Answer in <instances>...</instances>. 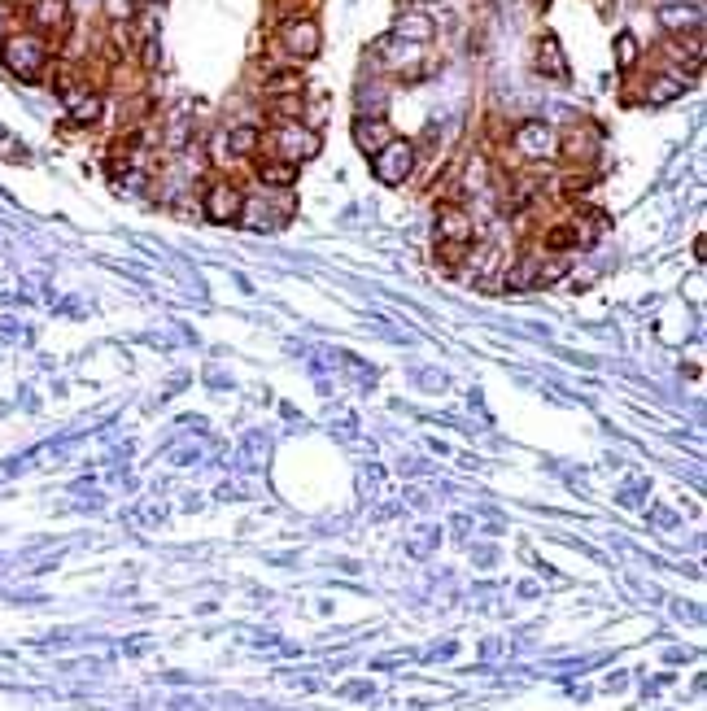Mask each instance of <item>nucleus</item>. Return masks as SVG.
Masks as SVG:
<instances>
[{"label":"nucleus","instance_id":"f257e3e1","mask_svg":"<svg viewBox=\"0 0 707 711\" xmlns=\"http://www.w3.org/2000/svg\"><path fill=\"white\" fill-rule=\"evenodd\" d=\"M0 62H5V70L14 79L35 83V79H44V70L53 62V44L40 40L35 31H9L5 44H0Z\"/></svg>","mask_w":707,"mask_h":711},{"label":"nucleus","instance_id":"f03ea898","mask_svg":"<svg viewBox=\"0 0 707 711\" xmlns=\"http://www.w3.org/2000/svg\"><path fill=\"white\" fill-rule=\"evenodd\" d=\"M262 149H271V158H280V162L302 166L310 158H319L323 136L315 127H306V123H275L271 136H262Z\"/></svg>","mask_w":707,"mask_h":711},{"label":"nucleus","instance_id":"7ed1b4c3","mask_svg":"<svg viewBox=\"0 0 707 711\" xmlns=\"http://www.w3.org/2000/svg\"><path fill=\"white\" fill-rule=\"evenodd\" d=\"M411 171H415V144H411V140L393 136L380 153H371V175H376L385 188L406 184V179H411Z\"/></svg>","mask_w":707,"mask_h":711},{"label":"nucleus","instance_id":"20e7f679","mask_svg":"<svg viewBox=\"0 0 707 711\" xmlns=\"http://www.w3.org/2000/svg\"><path fill=\"white\" fill-rule=\"evenodd\" d=\"M275 40H280V48L293 57V62H310V57H319V48H323V31L310 14H297V18L280 22Z\"/></svg>","mask_w":707,"mask_h":711},{"label":"nucleus","instance_id":"39448f33","mask_svg":"<svg viewBox=\"0 0 707 711\" xmlns=\"http://www.w3.org/2000/svg\"><path fill=\"white\" fill-rule=\"evenodd\" d=\"M511 149L520 153L524 162H546L559 153V131L546 123V118H529L511 131Z\"/></svg>","mask_w":707,"mask_h":711},{"label":"nucleus","instance_id":"423d86ee","mask_svg":"<svg viewBox=\"0 0 707 711\" xmlns=\"http://www.w3.org/2000/svg\"><path fill=\"white\" fill-rule=\"evenodd\" d=\"M62 101H66V114H70V123L75 127H97L101 123V114H105V101H101V92L92 88V83H83V79H70L62 75Z\"/></svg>","mask_w":707,"mask_h":711},{"label":"nucleus","instance_id":"0eeeda50","mask_svg":"<svg viewBox=\"0 0 707 711\" xmlns=\"http://www.w3.org/2000/svg\"><path fill=\"white\" fill-rule=\"evenodd\" d=\"M27 22L40 40H62L70 35V0H27Z\"/></svg>","mask_w":707,"mask_h":711},{"label":"nucleus","instance_id":"6e6552de","mask_svg":"<svg viewBox=\"0 0 707 711\" xmlns=\"http://www.w3.org/2000/svg\"><path fill=\"white\" fill-rule=\"evenodd\" d=\"M201 210H206L210 223H241V210H245V192L232 184V179H214V184L206 188V201H201Z\"/></svg>","mask_w":707,"mask_h":711},{"label":"nucleus","instance_id":"1a4fd4ad","mask_svg":"<svg viewBox=\"0 0 707 711\" xmlns=\"http://www.w3.org/2000/svg\"><path fill=\"white\" fill-rule=\"evenodd\" d=\"M437 236H441V245H472L476 240V219L467 214L463 206H441L437 210Z\"/></svg>","mask_w":707,"mask_h":711},{"label":"nucleus","instance_id":"9d476101","mask_svg":"<svg viewBox=\"0 0 707 711\" xmlns=\"http://www.w3.org/2000/svg\"><path fill=\"white\" fill-rule=\"evenodd\" d=\"M594 153H598V131L590 127V123H577V127H572V131H563V136H559V153H555V158H563V162H594Z\"/></svg>","mask_w":707,"mask_h":711},{"label":"nucleus","instance_id":"9b49d317","mask_svg":"<svg viewBox=\"0 0 707 711\" xmlns=\"http://www.w3.org/2000/svg\"><path fill=\"white\" fill-rule=\"evenodd\" d=\"M389 140H393V127L385 123V114H358L354 118V144L367 153V158L385 149Z\"/></svg>","mask_w":707,"mask_h":711},{"label":"nucleus","instance_id":"f8f14e48","mask_svg":"<svg viewBox=\"0 0 707 711\" xmlns=\"http://www.w3.org/2000/svg\"><path fill=\"white\" fill-rule=\"evenodd\" d=\"M659 27H664L673 40H681V35H699V27H703V14H699V5H664L659 9Z\"/></svg>","mask_w":707,"mask_h":711},{"label":"nucleus","instance_id":"ddd939ff","mask_svg":"<svg viewBox=\"0 0 707 711\" xmlns=\"http://www.w3.org/2000/svg\"><path fill=\"white\" fill-rule=\"evenodd\" d=\"M254 175H258V184L267 188V192H271V188H275V192H289V188L297 184V175H302V166L280 162V158H271V153H267V158L254 166Z\"/></svg>","mask_w":707,"mask_h":711},{"label":"nucleus","instance_id":"4468645a","mask_svg":"<svg viewBox=\"0 0 707 711\" xmlns=\"http://www.w3.org/2000/svg\"><path fill=\"white\" fill-rule=\"evenodd\" d=\"M223 144H227V158H254V153H262V127L254 123L223 127Z\"/></svg>","mask_w":707,"mask_h":711},{"label":"nucleus","instance_id":"2eb2a0df","mask_svg":"<svg viewBox=\"0 0 707 711\" xmlns=\"http://www.w3.org/2000/svg\"><path fill=\"white\" fill-rule=\"evenodd\" d=\"M533 66L542 70L546 79H568V62H563L555 35H537V44H533Z\"/></svg>","mask_w":707,"mask_h":711},{"label":"nucleus","instance_id":"dca6fc26","mask_svg":"<svg viewBox=\"0 0 707 711\" xmlns=\"http://www.w3.org/2000/svg\"><path fill=\"white\" fill-rule=\"evenodd\" d=\"M302 92H306V75L297 66L267 70V75H262V96H267V101H275V96H302Z\"/></svg>","mask_w":707,"mask_h":711},{"label":"nucleus","instance_id":"f3484780","mask_svg":"<svg viewBox=\"0 0 707 711\" xmlns=\"http://www.w3.org/2000/svg\"><path fill=\"white\" fill-rule=\"evenodd\" d=\"M433 31L437 27L428 14H402L398 22H393V40H406V44H419V48L433 40Z\"/></svg>","mask_w":707,"mask_h":711},{"label":"nucleus","instance_id":"a211bd4d","mask_svg":"<svg viewBox=\"0 0 707 711\" xmlns=\"http://www.w3.org/2000/svg\"><path fill=\"white\" fill-rule=\"evenodd\" d=\"M686 88H690V79L681 75V70H673V75H659L651 88H646V101H651V105H668V101H677Z\"/></svg>","mask_w":707,"mask_h":711},{"label":"nucleus","instance_id":"6ab92c4d","mask_svg":"<svg viewBox=\"0 0 707 711\" xmlns=\"http://www.w3.org/2000/svg\"><path fill=\"white\" fill-rule=\"evenodd\" d=\"M267 114L275 118V123H302L306 118V92L302 96H275V101H267Z\"/></svg>","mask_w":707,"mask_h":711},{"label":"nucleus","instance_id":"aec40b11","mask_svg":"<svg viewBox=\"0 0 707 711\" xmlns=\"http://www.w3.org/2000/svg\"><path fill=\"white\" fill-rule=\"evenodd\" d=\"M101 14L110 27H131V18L140 14V5L136 0H101Z\"/></svg>","mask_w":707,"mask_h":711},{"label":"nucleus","instance_id":"412c9836","mask_svg":"<svg viewBox=\"0 0 707 711\" xmlns=\"http://www.w3.org/2000/svg\"><path fill=\"white\" fill-rule=\"evenodd\" d=\"M638 53H642V48H638V35H633V31H620V35H616V66H620V70H633V66H638Z\"/></svg>","mask_w":707,"mask_h":711},{"label":"nucleus","instance_id":"4be33fe9","mask_svg":"<svg viewBox=\"0 0 707 711\" xmlns=\"http://www.w3.org/2000/svg\"><path fill=\"white\" fill-rule=\"evenodd\" d=\"M546 249L550 253H563V249H581L577 245V232H572V223H555L546 232Z\"/></svg>","mask_w":707,"mask_h":711},{"label":"nucleus","instance_id":"5701e85b","mask_svg":"<svg viewBox=\"0 0 707 711\" xmlns=\"http://www.w3.org/2000/svg\"><path fill=\"white\" fill-rule=\"evenodd\" d=\"M188 136H193V118H188V114H175V118H171V131H166V144H171V149H184Z\"/></svg>","mask_w":707,"mask_h":711},{"label":"nucleus","instance_id":"b1692460","mask_svg":"<svg viewBox=\"0 0 707 711\" xmlns=\"http://www.w3.org/2000/svg\"><path fill=\"white\" fill-rule=\"evenodd\" d=\"M158 66H162V44L158 40H145V44H140V70L153 75Z\"/></svg>","mask_w":707,"mask_h":711},{"label":"nucleus","instance_id":"393cba45","mask_svg":"<svg viewBox=\"0 0 707 711\" xmlns=\"http://www.w3.org/2000/svg\"><path fill=\"white\" fill-rule=\"evenodd\" d=\"M9 22H14V5L0 0V44H5V35H9Z\"/></svg>","mask_w":707,"mask_h":711}]
</instances>
